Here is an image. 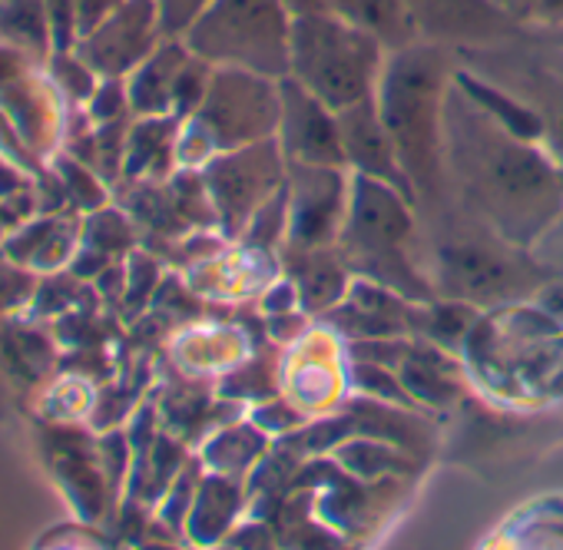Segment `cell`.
Returning <instances> with one entry per match:
<instances>
[{"mask_svg":"<svg viewBox=\"0 0 563 550\" xmlns=\"http://www.w3.org/2000/svg\"><path fill=\"white\" fill-rule=\"evenodd\" d=\"M286 4L292 8V14H306V11L322 8V0H286Z\"/></svg>","mask_w":563,"mask_h":550,"instance_id":"obj_27","label":"cell"},{"mask_svg":"<svg viewBox=\"0 0 563 550\" xmlns=\"http://www.w3.org/2000/svg\"><path fill=\"white\" fill-rule=\"evenodd\" d=\"M510 97L523 100L540 120V146L563 169V44L553 64H533L520 74L517 87H500Z\"/></svg>","mask_w":563,"mask_h":550,"instance_id":"obj_15","label":"cell"},{"mask_svg":"<svg viewBox=\"0 0 563 550\" xmlns=\"http://www.w3.org/2000/svg\"><path fill=\"white\" fill-rule=\"evenodd\" d=\"M411 199L372 176L352 173V196H349V219L342 229V255L349 268L365 272L382 286L395 289L411 302L431 299L428 275L418 272L411 262V235L415 216Z\"/></svg>","mask_w":563,"mask_h":550,"instance_id":"obj_3","label":"cell"},{"mask_svg":"<svg viewBox=\"0 0 563 550\" xmlns=\"http://www.w3.org/2000/svg\"><path fill=\"white\" fill-rule=\"evenodd\" d=\"M292 8L286 0H212L183 34L186 47L212 67H239L272 80L289 77Z\"/></svg>","mask_w":563,"mask_h":550,"instance_id":"obj_6","label":"cell"},{"mask_svg":"<svg viewBox=\"0 0 563 550\" xmlns=\"http://www.w3.org/2000/svg\"><path fill=\"white\" fill-rule=\"evenodd\" d=\"M130 110V94H126V80L120 77H107L100 80V87L93 90L90 97V120L100 127V123H117L123 120Z\"/></svg>","mask_w":563,"mask_h":550,"instance_id":"obj_22","label":"cell"},{"mask_svg":"<svg viewBox=\"0 0 563 550\" xmlns=\"http://www.w3.org/2000/svg\"><path fill=\"white\" fill-rule=\"evenodd\" d=\"M163 37L166 34L156 0H123L107 21L77 41L74 51L100 80H126L163 44Z\"/></svg>","mask_w":563,"mask_h":550,"instance_id":"obj_10","label":"cell"},{"mask_svg":"<svg viewBox=\"0 0 563 550\" xmlns=\"http://www.w3.org/2000/svg\"><path fill=\"white\" fill-rule=\"evenodd\" d=\"M527 21L540 28H563V0H527Z\"/></svg>","mask_w":563,"mask_h":550,"instance_id":"obj_26","label":"cell"},{"mask_svg":"<svg viewBox=\"0 0 563 550\" xmlns=\"http://www.w3.org/2000/svg\"><path fill=\"white\" fill-rule=\"evenodd\" d=\"M60 176H64L67 196H74L77 206H87V209L103 206L107 193H103V186L97 179L100 173H93L87 163H80V160H60Z\"/></svg>","mask_w":563,"mask_h":550,"instance_id":"obj_21","label":"cell"},{"mask_svg":"<svg viewBox=\"0 0 563 550\" xmlns=\"http://www.w3.org/2000/svg\"><path fill=\"white\" fill-rule=\"evenodd\" d=\"M202 183L225 235H242L252 216L286 186L289 163L278 146V136L258 140L239 150L216 153L202 166Z\"/></svg>","mask_w":563,"mask_h":550,"instance_id":"obj_8","label":"cell"},{"mask_svg":"<svg viewBox=\"0 0 563 550\" xmlns=\"http://www.w3.org/2000/svg\"><path fill=\"white\" fill-rule=\"evenodd\" d=\"M54 80L64 94H70V100H90L100 87V77L77 57V51L54 54Z\"/></svg>","mask_w":563,"mask_h":550,"instance_id":"obj_20","label":"cell"},{"mask_svg":"<svg viewBox=\"0 0 563 550\" xmlns=\"http://www.w3.org/2000/svg\"><path fill=\"white\" fill-rule=\"evenodd\" d=\"M444 44L415 41L388 51L375 100L395 140L398 160L418 199L441 202L448 189L444 169V100L451 87V64Z\"/></svg>","mask_w":563,"mask_h":550,"instance_id":"obj_2","label":"cell"},{"mask_svg":"<svg viewBox=\"0 0 563 550\" xmlns=\"http://www.w3.org/2000/svg\"><path fill=\"white\" fill-rule=\"evenodd\" d=\"M322 8L349 21L352 28L375 34L388 51L421 41L408 11V0H322Z\"/></svg>","mask_w":563,"mask_h":550,"instance_id":"obj_17","label":"cell"},{"mask_svg":"<svg viewBox=\"0 0 563 550\" xmlns=\"http://www.w3.org/2000/svg\"><path fill=\"white\" fill-rule=\"evenodd\" d=\"M189 61L183 37H163V44L126 77L130 110L136 117H173L176 80Z\"/></svg>","mask_w":563,"mask_h":550,"instance_id":"obj_14","label":"cell"},{"mask_svg":"<svg viewBox=\"0 0 563 550\" xmlns=\"http://www.w3.org/2000/svg\"><path fill=\"white\" fill-rule=\"evenodd\" d=\"M282 117H278V146L286 163L306 166H349L339 113L306 90L296 77H282Z\"/></svg>","mask_w":563,"mask_h":550,"instance_id":"obj_11","label":"cell"},{"mask_svg":"<svg viewBox=\"0 0 563 550\" xmlns=\"http://www.w3.org/2000/svg\"><path fill=\"white\" fill-rule=\"evenodd\" d=\"M179 117H140L136 127L126 133V156L123 166L130 176L140 173H163L169 160H176V136Z\"/></svg>","mask_w":563,"mask_h":550,"instance_id":"obj_18","label":"cell"},{"mask_svg":"<svg viewBox=\"0 0 563 550\" xmlns=\"http://www.w3.org/2000/svg\"><path fill=\"white\" fill-rule=\"evenodd\" d=\"M510 239L494 229H448L431 252V289L451 302L500 306L537 289L540 262L523 258Z\"/></svg>","mask_w":563,"mask_h":550,"instance_id":"obj_7","label":"cell"},{"mask_svg":"<svg viewBox=\"0 0 563 550\" xmlns=\"http://www.w3.org/2000/svg\"><path fill=\"white\" fill-rule=\"evenodd\" d=\"M212 4V0H156L159 8V21H163V34L166 37H183L189 31V24Z\"/></svg>","mask_w":563,"mask_h":550,"instance_id":"obj_24","label":"cell"},{"mask_svg":"<svg viewBox=\"0 0 563 550\" xmlns=\"http://www.w3.org/2000/svg\"><path fill=\"white\" fill-rule=\"evenodd\" d=\"M421 41L444 47H494L514 34L517 18L497 0H408Z\"/></svg>","mask_w":563,"mask_h":550,"instance_id":"obj_12","label":"cell"},{"mask_svg":"<svg viewBox=\"0 0 563 550\" xmlns=\"http://www.w3.org/2000/svg\"><path fill=\"white\" fill-rule=\"evenodd\" d=\"M335 245H319V249H299L289 245V268L292 279L299 283L302 302L309 309H332L339 299H345V286H349V262H342L335 252Z\"/></svg>","mask_w":563,"mask_h":550,"instance_id":"obj_16","label":"cell"},{"mask_svg":"<svg viewBox=\"0 0 563 550\" xmlns=\"http://www.w3.org/2000/svg\"><path fill=\"white\" fill-rule=\"evenodd\" d=\"M345 169L289 163V245H339L352 196V176Z\"/></svg>","mask_w":563,"mask_h":550,"instance_id":"obj_9","label":"cell"},{"mask_svg":"<svg viewBox=\"0 0 563 550\" xmlns=\"http://www.w3.org/2000/svg\"><path fill=\"white\" fill-rule=\"evenodd\" d=\"M278 80L239 67H212L202 103L179 123L176 163L206 166L216 153L272 140L278 133Z\"/></svg>","mask_w":563,"mask_h":550,"instance_id":"obj_5","label":"cell"},{"mask_svg":"<svg viewBox=\"0 0 563 550\" xmlns=\"http://www.w3.org/2000/svg\"><path fill=\"white\" fill-rule=\"evenodd\" d=\"M388 47L325 8L296 14L289 77L312 90L335 113L372 97L385 67Z\"/></svg>","mask_w":563,"mask_h":550,"instance_id":"obj_4","label":"cell"},{"mask_svg":"<svg viewBox=\"0 0 563 550\" xmlns=\"http://www.w3.org/2000/svg\"><path fill=\"white\" fill-rule=\"evenodd\" d=\"M560 44H563V28H560Z\"/></svg>","mask_w":563,"mask_h":550,"instance_id":"obj_29","label":"cell"},{"mask_svg":"<svg viewBox=\"0 0 563 550\" xmlns=\"http://www.w3.org/2000/svg\"><path fill=\"white\" fill-rule=\"evenodd\" d=\"M0 37L21 54L54 51L44 0H0Z\"/></svg>","mask_w":563,"mask_h":550,"instance_id":"obj_19","label":"cell"},{"mask_svg":"<svg viewBox=\"0 0 563 550\" xmlns=\"http://www.w3.org/2000/svg\"><path fill=\"white\" fill-rule=\"evenodd\" d=\"M444 169L471 216L514 245H530L563 212V169L474 103L457 80L444 100Z\"/></svg>","mask_w":563,"mask_h":550,"instance_id":"obj_1","label":"cell"},{"mask_svg":"<svg viewBox=\"0 0 563 550\" xmlns=\"http://www.w3.org/2000/svg\"><path fill=\"white\" fill-rule=\"evenodd\" d=\"M77 4V21H80V37L90 34L100 21H107L123 0H74Z\"/></svg>","mask_w":563,"mask_h":550,"instance_id":"obj_25","label":"cell"},{"mask_svg":"<svg viewBox=\"0 0 563 550\" xmlns=\"http://www.w3.org/2000/svg\"><path fill=\"white\" fill-rule=\"evenodd\" d=\"M47 11V24H51V41H54V54L60 51H74L80 41V21H77V4L74 0H44Z\"/></svg>","mask_w":563,"mask_h":550,"instance_id":"obj_23","label":"cell"},{"mask_svg":"<svg viewBox=\"0 0 563 550\" xmlns=\"http://www.w3.org/2000/svg\"><path fill=\"white\" fill-rule=\"evenodd\" d=\"M339 127H342V143H345V163L352 166V173L382 179V183L401 189L411 202H418V193L398 160L395 140L382 120L375 94L339 110Z\"/></svg>","mask_w":563,"mask_h":550,"instance_id":"obj_13","label":"cell"},{"mask_svg":"<svg viewBox=\"0 0 563 550\" xmlns=\"http://www.w3.org/2000/svg\"><path fill=\"white\" fill-rule=\"evenodd\" d=\"M497 4H500L504 11H510L514 18H523V14H527V0H497Z\"/></svg>","mask_w":563,"mask_h":550,"instance_id":"obj_28","label":"cell"}]
</instances>
